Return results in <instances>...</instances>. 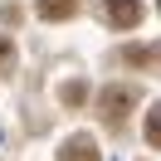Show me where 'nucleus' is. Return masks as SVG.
Returning <instances> with one entry per match:
<instances>
[{
    "label": "nucleus",
    "mask_w": 161,
    "mask_h": 161,
    "mask_svg": "<svg viewBox=\"0 0 161 161\" xmlns=\"http://www.w3.org/2000/svg\"><path fill=\"white\" fill-rule=\"evenodd\" d=\"M137 108V88H127V83H112V88H103V98H98V112H103V122L108 127H122V117Z\"/></svg>",
    "instance_id": "f257e3e1"
},
{
    "label": "nucleus",
    "mask_w": 161,
    "mask_h": 161,
    "mask_svg": "<svg viewBox=\"0 0 161 161\" xmlns=\"http://www.w3.org/2000/svg\"><path fill=\"white\" fill-rule=\"evenodd\" d=\"M103 15H108L112 30H137L142 25V0H103Z\"/></svg>",
    "instance_id": "f03ea898"
},
{
    "label": "nucleus",
    "mask_w": 161,
    "mask_h": 161,
    "mask_svg": "<svg viewBox=\"0 0 161 161\" xmlns=\"http://www.w3.org/2000/svg\"><path fill=\"white\" fill-rule=\"evenodd\" d=\"M122 59H127L132 69H161V44H127Z\"/></svg>",
    "instance_id": "7ed1b4c3"
},
{
    "label": "nucleus",
    "mask_w": 161,
    "mask_h": 161,
    "mask_svg": "<svg viewBox=\"0 0 161 161\" xmlns=\"http://www.w3.org/2000/svg\"><path fill=\"white\" fill-rule=\"evenodd\" d=\"M59 161H103V156H98V142L93 137H69L64 151H59Z\"/></svg>",
    "instance_id": "20e7f679"
},
{
    "label": "nucleus",
    "mask_w": 161,
    "mask_h": 161,
    "mask_svg": "<svg viewBox=\"0 0 161 161\" xmlns=\"http://www.w3.org/2000/svg\"><path fill=\"white\" fill-rule=\"evenodd\" d=\"M34 10H39V20H73L78 15V0H34Z\"/></svg>",
    "instance_id": "39448f33"
},
{
    "label": "nucleus",
    "mask_w": 161,
    "mask_h": 161,
    "mask_svg": "<svg viewBox=\"0 0 161 161\" xmlns=\"http://www.w3.org/2000/svg\"><path fill=\"white\" fill-rule=\"evenodd\" d=\"M147 142H151V147L161 151V103H156V108L147 112Z\"/></svg>",
    "instance_id": "423d86ee"
},
{
    "label": "nucleus",
    "mask_w": 161,
    "mask_h": 161,
    "mask_svg": "<svg viewBox=\"0 0 161 161\" xmlns=\"http://www.w3.org/2000/svg\"><path fill=\"white\" fill-rule=\"evenodd\" d=\"M59 98L69 103V108H78V103H83V83H64V93H59Z\"/></svg>",
    "instance_id": "0eeeda50"
},
{
    "label": "nucleus",
    "mask_w": 161,
    "mask_h": 161,
    "mask_svg": "<svg viewBox=\"0 0 161 161\" xmlns=\"http://www.w3.org/2000/svg\"><path fill=\"white\" fill-rule=\"evenodd\" d=\"M156 10H161V0H156Z\"/></svg>",
    "instance_id": "6e6552de"
}]
</instances>
